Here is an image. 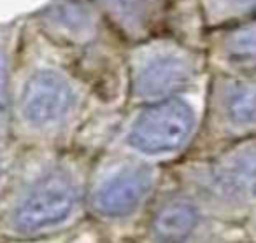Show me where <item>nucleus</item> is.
Instances as JSON below:
<instances>
[{"mask_svg": "<svg viewBox=\"0 0 256 243\" xmlns=\"http://www.w3.org/2000/svg\"><path fill=\"white\" fill-rule=\"evenodd\" d=\"M216 182L230 196H256V142L240 147L221 163L216 170Z\"/></svg>", "mask_w": 256, "mask_h": 243, "instance_id": "6", "label": "nucleus"}, {"mask_svg": "<svg viewBox=\"0 0 256 243\" xmlns=\"http://www.w3.org/2000/svg\"><path fill=\"white\" fill-rule=\"evenodd\" d=\"M51 21L65 32L84 33L93 28V12L90 5L81 0H64L53 5Z\"/></svg>", "mask_w": 256, "mask_h": 243, "instance_id": "9", "label": "nucleus"}, {"mask_svg": "<svg viewBox=\"0 0 256 243\" xmlns=\"http://www.w3.org/2000/svg\"><path fill=\"white\" fill-rule=\"evenodd\" d=\"M107 5L126 23H142L160 5V0H106Z\"/></svg>", "mask_w": 256, "mask_h": 243, "instance_id": "11", "label": "nucleus"}, {"mask_svg": "<svg viewBox=\"0 0 256 243\" xmlns=\"http://www.w3.org/2000/svg\"><path fill=\"white\" fill-rule=\"evenodd\" d=\"M196 224V210L186 201H174L158 214L154 231L164 240H181L193 231Z\"/></svg>", "mask_w": 256, "mask_h": 243, "instance_id": "7", "label": "nucleus"}, {"mask_svg": "<svg viewBox=\"0 0 256 243\" xmlns=\"http://www.w3.org/2000/svg\"><path fill=\"white\" fill-rule=\"evenodd\" d=\"M216 2H224V5H230V11H235V9H248L251 5L256 4V0H216Z\"/></svg>", "mask_w": 256, "mask_h": 243, "instance_id": "13", "label": "nucleus"}, {"mask_svg": "<svg viewBox=\"0 0 256 243\" xmlns=\"http://www.w3.org/2000/svg\"><path fill=\"white\" fill-rule=\"evenodd\" d=\"M8 56H6L4 51L0 49V123L6 117V110H8Z\"/></svg>", "mask_w": 256, "mask_h": 243, "instance_id": "12", "label": "nucleus"}, {"mask_svg": "<svg viewBox=\"0 0 256 243\" xmlns=\"http://www.w3.org/2000/svg\"><path fill=\"white\" fill-rule=\"evenodd\" d=\"M153 186V173L148 168L121 170L100 186L95 194V207L100 214L121 217L139 207Z\"/></svg>", "mask_w": 256, "mask_h": 243, "instance_id": "5", "label": "nucleus"}, {"mask_svg": "<svg viewBox=\"0 0 256 243\" xmlns=\"http://www.w3.org/2000/svg\"><path fill=\"white\" fill-rule=\"evenodd\" d=\"M195 126L193 109L178 98H167L144 110L136 121L128 142L146 154H165L179 149Z\"/></svg>", "mask_w": 256, "mask_h": 243, "instance_id": "1", "label": "nucleus"}, {"mask_svg": "<svg viewBox=\"0 0 256 243\" xmlns=\"http://www.w3.org/2000/svg\"><path fill=\"white\" fill-rule=\"evenodd\" d=\"M193 65L181 53H156L140 65L134 81L136 95L144 100H164L190 81Z\"/></svg>", "mask_w": 256, "mask_h": 243, "instance_id": "4", "label": "nucleus"}, {"mask_svg": "<svg viewBox=\"0 0 256 243\" xmlns=\"http://www.w3.org/2000/svg\"><path fill=\"white\" fill-rule=\"evenodd\" d=\"M224 107L235 124L256 123V81H242L230 86Z\"/></svg>", "mask_w": 256, "mask_h": 243, "instance_id": "8", "label": "nucleus"}, {"mask_svg": "<svg viewBox=\"0 0 256 243\" xmlns=\"http://www.w3.org/2000/svg\"><path fill=\"white\" fill-rule=\"evenodd\" d=\"M76 203V184L64 173H51L23 198L14 212V222L25 233L53 228L70 217Z\"/></svg>", "mask_w": 256, "mask_h": 243, "instance_id": "2", "label": "nucleus"}, {"mask_svg": "<svg viewBox=\"0 0 256 243\" xmlns=\"http://www.w3.org/2000/svg\"><path fill=\"white\" fill-rule=\"evenodd\" d=\"M76 105V91L62 74L40 70L26 81L22 93L23 116L34 126H54Z\"/></svg>", "mask_w": 256, "mask_h": 243, "instance_id": "3", "label": "nucleus"}, {"mask_svg": "<svg viewBox=\"0 0 256 243\" xmlns=\"http://www.w3.org/2000/svg\"><path fill=\"white\" fill-rule=\"evenodd\" d=\"M224 49L232 60L256 61V23L232 32L224 40Z\"/></svg>", "mask_w": 256, "mask_h": 243, "instance_id": "10", "label": "nucleus"}]
</instances>
